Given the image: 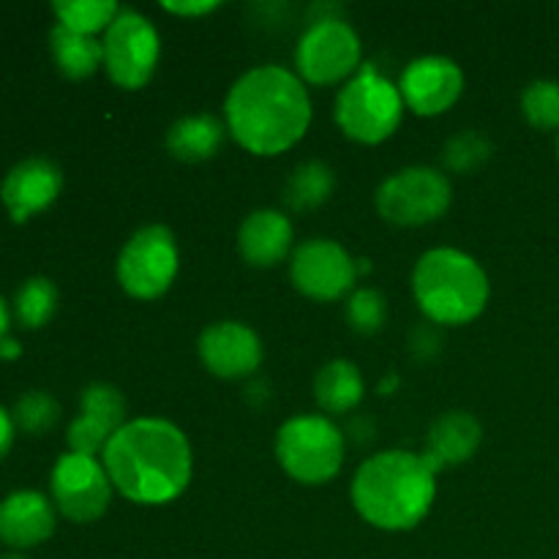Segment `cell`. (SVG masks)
I'll return each instance as SVG.
<instances>
[{
    "label": "cell",
    "mask_w": 559,
    "mask_h": 559,
    "mask_svg": "<svg viewBox=\"0 0 559 559\" xmlns=\"http://www.w3.org/2000/svg\"><path fill=\"white\" fill-rule=\"evenodd\" d=\"M11 442H14V420H11V415L0 407V459L9 453Z\"/></svg>",
    "instance_id": "cell-31"
},
{
    "label": "cell",
    "mask_w": 559,
    "mask_h": 559,
    "mask_svg": "<svg viewBox=\"0 0 559 559\" xmlns=\"http://www.w3.org/2000/svg\"><path fill=\"white\" fill-rule=\"evenodd\" d=\"M489 276L475 257L431 249L413 271V295L435 325H467L489 304Z\"/></svg>",
    "instance_id": "cell-4"
},
{
    "label": "cell",
    "mask_w": 559,
    "mask_h": 559,
    "mask_svg": "<svg viewBox=\"0 0 559 559\" xmlns=\"http://www.w3.org/2000/svg\"><path fill=\"white\" fill-rule=\"evenodd\" d=\"M276 459L304 486H322L342 473L344 435L325 415H295L278 429Z\"/></svg>",
    "instance_id": "cell-6"
},
{
    "label": "cell",
    "mask_w": 559,
    "mask_h": 559,
    "mask_svg": "<svg viewBox=\"0 0 559 559\" xmlns=\"http://www.w3.org/2000/svg\"><path fill=\"white\" fill-rule=\"evenodd\" d=\"M344 314H347L349 328H353L355 333H360V336H374V333H380V328L385 325L388 304L377 289L360 287L349 295Z\"/></svg>",
    "instance_id": "cell-28"
},
{
    "label": "cell",
    "mask_w": 559,
    "mask_h": 559,
    "mask_svg": "<svg viewBox=\"0 0 559 559\" xmlns=\"http://www.w3.org/2000/svg\"><path fill=\"white\" fill-rule=\"evenodd\" d=\"M58 402H55L47 391H27L25 396L14 404L11 420H14V426H20L25 435H44V431H49L58 424Z\"/></svg>",
    "instance_id": "cell-27"
},
{
    "label": "cell",
    "mask_w": 559,
    "mask_h": 559,
    "mask_svg": "<svg viewBox=\"0 0 559 559\" xmlns=\"http://www.w3.org/2000/svg\"><path fill=\"white\" fill-rule=\"evenodd\" d=\"M358 273V262L353 260V254L342 243L328 238H311L300 243L293 251V265H289L295 289L322 304L353 293Z\"/></svg>",
    "instance_id": "cell-12"
},
{
    "label": "cell",
    "mask_w": 559,
    "mask_h": 559,
    "mask_svg": "<svg viewBox=\"0 0 559 559\" xmlns=\"http://www.w3.org/2000/svg\"><path fill=\"white\" fill-rule=\"evenodd\" d=\"M336 123L344 136L360 145H380L396 134L404 115V98L399 85L377 71V66H360L358 74L338 91Z\"/></svg>",
    "instance_id": "cell-5"
},
{
    "label": "cell",
    "mask_w": 559,
    "mask_h": 559,
    "mask_svg": "<svg viewBox=\"0 0 559 559\" xmlns=\"http://www.w3.org/2000/svg\"><path fill=\"white\" fill-rule=\"evenodd\" d=\"M20 355V344L14 338H0V358H16Z\"/></svg>",
    "instance_id": "cell-32"
},
{
    "label": "cell",
    "mask_w": 559,
    "mask_h": 559,
    "mask_svg": "<svg viewBox=\"0 0 559 559\" xmlns=\"http://www.w3.org/2000/svg\"><path fill=\"white\" fill-rule=\"evenodd\" d=\"M180 267L178 240L164 224L136 229L118 257V284L136 300H156L173 287Z\"/></svg>",
    "instance_id": "cell-7"
},
{
    "label": "cell",
    "mask_w": 559,
    "mask_h": 559,
    "mask_svg": "<svg viewBox=\"0 0 559 559\" xmlns=\"http://www.w3.org/2000/svg\"><path fill=\"white\" fill-rule=\"evenodd\" d=\"M293 249V224L282 211L249 213L238 229V251L251 267H273Z\"/></svg>",
    "instance_id": "cell-19"
},
{
    "label": "cell",
    "mask_w": 559,
    "mask_h": 559,
    "mask_svg": "<svg viewBox=\"0 0 559 559\" xmlns=\"http://www.w3.org/2000/svg\"><path fill=\"white\" fill-rule=\"evenodd\" d=\"M227 126L216 118V115H186V118L175 120L167 131V151L169 156L180 158V162H205V158L216 156L222 147Z\"/></svg>",
    "instance_id": "cell-20"
},
{
    "label": "cell",
    "mask_w": 559,
    "mask_h": 559,
    "mask_svg": "<svg viewBox=\"0 0 559 559\" xmlns=\"http://www.w3.org/2000/svg\"><path fill=\"white\" fill-rule=\"evenodd\" d=\"M491 156V142L486 140L478 131H462V134L451 136L442 151V158H445V167L451 173L467 175L473 169L484 167Z\"/></svg>",
    "instance_id": "cell-29"
},
{
    "label": "cell",
    "mask_w": 559,
    "mask_h": 559,
    "mask_svg": "<svg viewBox=\"0 0 559 559\" xmlns=\"http://www.w3.org/2000/svg\"><path fill=\"white\" fill-rule=\"evenodd\" d=\"M557 156H559V134H557Z\"/></svg>",
    "instance_id": "cell-35"
},
{
    "label": "cell",
    "mask_w": 559,
    "mask_h": 559,
    "mask_svg": "<svg viewBox=\"0 0 559 559\" xmlns=\"http://www.w3.org/2000/svg\"><path fill=\"white\" fill-rule=\"evenodd\" d=\"M360 38L349 22L320 16L300 36L295 49L298 76L311 85H336L360 71Z\"/></svg>",
    "instance_id": "cell-8"
},
{
    "label": "cell",
    "mask_w": 559,
    "mask_h": 559,
    "mask_svg": "<svg viewBox=\"0 0 559 559\" xmlns=\"http://www.w3.org/2000/svg\"><path fill=\"white\" fill-rule=\"evenodd\" d=\"M0 559H27V557H22V555H3Z\"/></svg>",
    "instance_id": "cell-34"
},
{
    "label": "cell",
    "mask_w": 559,
    "mask_h": 559,
    "mask_svg": "<svg viewBox=\"0 0 559 559\" xmlns=\"http://www.w3.org/2000/svg\"><path fill=\"white\" fill-rule=\"evenodd\" d=\"M197 353L205 369L222 380H243L262 364V342L249 325L235 320L213 322L200 333Z\"/></svg>",
    "instance_id": "cell-15"
},
{
    "label": "cell",
    "mask_w": 559,
    "mask_h": 559,
    "mask_svg": "<svg viewBox=\"0 0 559 559\" xmlns=\"http://www.w3.org/2000/svg\"><path fill=\"white\" fill-rule=\"evenodd\" d=\"M404 107L420 118L448 112L464 93V74L456 60L445 55H424L404 69L399 80Z\"/></svg>",
    "instance_id": "cell-13"
},
{
    "label": "cell",
    "mask_w": 559,
    "mask_h": 559,
    "mask_svg": "<svg viewBox=\"0 0 559 559\" xmlns=\"http://www.w3.org/2000/svg\"><path fill=\"white\" fill-rule=\"evenodd\" d=\"M366 382L353 360H331L317 371L314 399L322 413L344 415L355 409L364 399Z\"/></svg>",
    "instance_id": "cell-21"
},
{
    "label": "cell",
    "mask_w": 559,
    "mask_h": 559,
    "mask_svg": "<svg viewBox=\"0 0 559 559\" xmlns=\"http://www.w3.org/2000/svg\"><path fill=\"white\" fill-rule=\"evenodd\" d=\"M49 489L55 508L69 522L91 524L107 513L115 486L96 456L69 451L55 462Z\"/></svg>",
    "instance_id": "cell-11"
},
{
    "label": "cell",
    "mask_w": 559,
    "mask_h": 559,
    "mask_svg": "<svg viewBox=\"0 0 559 559\" xmlns=\"http://www.w3.org/2000/svg\"><path fill=\"white\" fill-rule=\"evenodd\" d=\"M49 49H52L55 66L60 74L69 80H85L104 66V47L96 36L69 31L63 25H55L49 33Z\"/></svg>",
    "instance_id": "cell-22"
},
{
    "label": "cell",
    "mask_w": 559,
    "mask_h": 559,
    "mask_svg": "<svg viewBox=\"0 0 559 559\" xmlns=\"http://www.w3.org/2000/svg\"><path fill=\"white\" fill-rule=\"evenodd\" d=\"M55 533V508L41 491H14L0 502V544L33 549Z\"/></svg>",
    "instance_id": "cell-17"
},
{
    "label": "cell",
    "mask_w": 559,
    "mask_h": 559,
    "mask_svg": "<svg viewBox=\"0 0 559 559\" xmlns=\"http://www.w3.org/2000/svg\"><path fill=\"white\" fill-rule=\"evenodd\" d=\"M102 464L126 500L167 506L189 489L191 445L183 431L164 418H134L104 448Z\"/></svg>",
    "instance_id": "cell-2"
},
{
    "label": "cell",
    "mask_w": 559,
    "mask_h": 559,
    "mask_svg": "<svg viewBox=\"0 0 559 559\" xmlns=\"http://www.w3.org/2000/svg\"><path fill=\"white\" fill-rule=\"evenodd\" d=\"M126 420V399L109 382H93L82 391L80 415L71 420L69 426V448L74 453H85V456H96L104 453L115 435H118Z\"/></svg>",
    "instance_id": "cell-14"
},
{
    "label": "cell",
    "mask_w": 559,
    "mask_h": 559,
    "mask_svg": "<svg viewBox=\"0 0 559 559\" xmlns=\"http://www.w3.org/2000/svg\"><path fill=\"white\" fill-rule=\"evenodd\" d=\"M336 189V175L325 162H304L289 173L284 183V202L293 211H314L325 205Z\"/></svg>",
    "instance_id": "cell-23"
},
{
    "label": "cell",
    "mask_w": 559,
    "mask_h": 559,
    "mask_svg": "<svg viewBox=\"0 0 559 559\" xmlns=\"http://www.w3.org/2000/svg\"><path fill=\"white\" fill-rule=\"evenodd\" d=\"M9 306H5V300L0 298V338H5V331H9Z\"/></svg>",
    "instance_id": "cell-33"
},
{
    "label": "cell",
    "mask_w": 559,
    "mask_h": 559,
    "mask_svg": "<svg viewBox=\"0 0 559 559\" xmlns=\"http://www.w3.org/2000/svg\"><path fill=\"white\" fill-rule=\"evenodd\" d=\"M480 440H484V429H480L478 420L464 413V409H451V413L440 415L431 424L420 456L429 464L431 473L437 475L440 469L453 467V464L469 462L480 448Z\"/></svg>",
    "instance_id": "cell-18"
},
{
    "label": "cell",
    "mask_w": 559,
    "mask_h": 559,
    "mask_svg": "<svg viewBox=\"0 0 559 559\" xmlns=\"http://www.w3.org/2000/svg\"><path fill=\"white\" fill-rule=\"evenodd\" d=\"M52 11L58 16V25L85 33V36H96L98 31L107 33L115 16L120 14V5L112 0H58L52 3Z\"/></svg>",
    "instance_id": "cell-24"
},
{
    "label": "cell",
    "mask_w": 559,
    "mask_h": 559,
    "mask_svg": "<svg viewBox=\"0 0 559 559\" xmlns=\"http://www.w3.org/2000/svg\"><path fill=\"white\" fill-rule=\"evenodd\" d=\"M104 69L123 91H140L151 82L162 55L156 27L134 9H120L102 38Z\"/></svg>",
    "instance_id": "cell-10"
},
{
    "label": "cell",
    "mask_w": 559,
    "mask_h": 559,
    "mask_svg": "<svg viewBox=\"0 0 559 559\" xmlns=\"http://www.w3.org/2000/svg\"><path fill=\"white\" fill-rule=\"evenodd\" d=\"M218 3H164V11L169 14H180V16H202L216 11Z\"/></svg>",
    "instance_id": "cell-30"
},
{
    "label": "cell",
    "mask_w": 559,
    "mask_h": 559,
    "mask_svg": "<svg viewBox=\"0 0 559 559\" xmlns=\"http://www.w3.org/2000/svg\"><path fill=\"white\" fill-rule=\"evenodd\" d=\"M522 112L533 129L559 131V82L535 80L522 93Z\"/></svg>",
    "instance_id": "cell-26"
},
{
    "label": "cell",
    "mask_w": 559,
    "mask_h": 559,
    "mask_svg": "<svg viewBox=\"0 0 559 559\" xmlns=\"http://www.w3.org/2000/svg\"><path fill=\"white\" fill-rule=\"evenodd\" d=\"M451 180L435 167H407L377 189V211L396 227H424L451 207Z\"/></svg>",
    "instance_id": "cell-9"
},
{
    "label": "cell",
    "mask_w": 559,
    "mask_h": 559,
    "mask_svg": "<svg viewBox=\"0 0 559 559\" xmlns=\"http://www.w3.org/2000/svg\"><path fill=\"white\" fill-rule=\"evenodd\" d=\"M63 189V173L55 162L41 156L14 164L0 186V200L16 224L47 211Z\"/></svg>",
    "instance_id": "cell-16"
},
{
    "label": "cell",
    "mask_w": 559,
    "mask_h": 559,
    "mask_svg": "<svg viewBox=\"0 0 559 559\" xmlns=\"http://www.w3.org/2000/svg\"><path fill=\"white\" fill-rule=\"evenodd\" d=\"M311 98L304 80L282 66L246 71L227 93L224 126L240 147L254 156H276L306 136Z\"/></svg>",
    "instance_id": "cell-1"
},
{
    "label": "cell",
    "mask_w": 559,
    "mask_h": 559,
    "mask_svg": "<svg viewBox=\"0 0 559 559\" xmlns=\"http://www.w3.org/2000/svg\"><path fill=\"white\" fill-rule=\"evenodd\" d=\"M435 478L420 453H377L355 473L353 506L371 527L404 533L429 516L437 497Z\"/></svg>",
    "instance_id": "cell-3"
},
{
    "label": "cell",
    "mask_w": 559,
    "mask_h": 559,
    "mask_svg": "<svg viewBox=\"0 0 559 559\" xmlns=\"http://www.w3.org/2000/svg\"><path fill=\"white\" fill-rule=\"evenodd\" d=\"M55 309H58V287L49 278L33 276L16 289L14 298V314L25 328L36 331V328L47 325L52 320Z\"/></svg>",
    "instance_id": "cell-25"
}]
</instances>
